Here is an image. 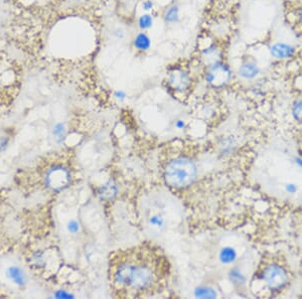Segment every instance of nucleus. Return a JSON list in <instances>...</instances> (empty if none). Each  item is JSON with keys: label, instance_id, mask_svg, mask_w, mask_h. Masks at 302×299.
Returning <instances> with one entry per match:
<instances>
[{"label": "nucleus", "instance_id": "obj_1", "mask_svg": "<svg viewBox=\"0 0 302 299\" xmlns=\"http://www.w3.org/2000/svg\"><path fill=\"white\" fill-rule=\"evenodd\" d=\"M166 261L152 248L140 247L118 254L112 261L111 278L114 288L127 295L155 290L163 281Z\"/></svg>", "mask_w": 302, "mask_h": 299}, {"label": "nucleus", "instance_id": "obj_20", "mask_svg": "<svg viewBox=\"0 0 302 299\" xmlns=\"http://www.w3.org/2000/svg\"><path fill=\"white\" fill-rule=\"evenodd\" d=\"M68 229L71 233H77L79 231V224L76 221H71L68 225Z\"/></svg>", "mask_w": 302, "mask_h": 299}, {"label": "nucleus", "instance_id": "obj_2", "mask_svg": "<svg viewBox=\"0 0 302 299\" xmlns=\"http://www.w3.org/2000/svg\"><path fill=\"white\" fill-rule=\"evenodd\" d=\"M196 177V166L188 158H176L170 161L164 171L165 182L172 187L188 186Z\"/></svg>", "mask_w": 302, "mask_h": 299}, {"label": "nucleus", "instance_id": "obj_7", "mask_svg": "<svg viewBox=\"0 0 302 299\" xmlns=\"http://www.w3.org/2000/svg\"><path fill=\"white\" fill-rule=\"evenodd\" d=\"M269 51L270 56L279 61L293 60L300 52L296 47L285 43H275L270 47Z\"/></svg>", "mask_w": 302, "mask_h": 299}, {"label": "nucleus", "instance_id": "obj_10", "mask_svg": "<svg viewBox=\"0 0 302 299\" xmlns=\"http://www.w3.org/2000/svg\"><path fill=\"white\" fill-rule=\"evenodd\" d=\"M151 41L145 33H139L134 39V47L140 52H146L150 49Z\"/></svg>", "mask_w": 302, "mask_h": 299}, {"label": "nucleus", "instance_id": "obj_4", "mask_svg": "<svg viewBox=\"0 0 302 299\" xmlns=\"http://www.w3.org/2000/svg\"><path fill=\"white\" fill-rule=\"evenodd\" d=\"M232 78V72L226 63H217L208 67L206 74L207 81L216 88L225 86Z\"/></svg>", "mask_w": 302, "mask_h": 299}, {"label": "nucleus", "instance_id": "obj_12", "mask_svg": "<svg viewBox=\"0 0 302 299\" xmlns=\"http://www.w3.org/2000/svg\"><path fill=\"white\" fill-rule=\"evenodd\" d=\"M8 275L14 281V283L18 285H24L26 282L25 274L19 267H11L8 270Z\"/></svg>", "mask_w": 302, "mask_h": 299}, {"label": "nucleus", "instance_id": "obj_9", "mask_svg": "<svg viewBox=\"0 0 302 299\" xmlns=\"http://www.w3.org/2000/svg\"><path fill=\"white\" fill-rule=\"evenodd\" d=\"M260 72L258 65L253 61L245 62L241 65L239 69V75L244 79H253Z\"/></svg>", "mask_w": 302, "mask_h": 299}, {"label": "nucleus", "instance_id": "obj_19", "mask_svg": "<svg viewBox=\"0 0 302 299\" xmlns=\"http://www.w3.org/2000/svg\"><path fill=\"white\" fill-rule=\"evenodd\" d=\"M115 194H116V186L114 184H112L111 182L105 184V186L102 188V195L104 197L110 198Z\"/></svg>", "mask_w": 302, "mask_h": 299}, {"label": "nucleus", "instance_id": "obj_26", "mask_svg": "<svg viewBox=\"0 0 302 299\" xmlns=\"http://www.w3.org/2000/svg\"><path fill=\"white\" fill-rule=\"evenodd\" d=\"M175 126H176L178 129H182V128H184L185 123H184L182 120H178V121L175 122Z\"/></svg>", "mask_w": 302, "mask_h": 299}, {"label": "nucleus", "instance_id": "obj_14", "mask_svg": "<svg viewBox=\"0 0 302 299\" xmlns=\"http://www.w3.org/2000/svg\"><path fill=\"white\" fill-rule=\"evenodd\" d=\"M194 295L198 298H216L217 292L211 287L203 286L194 290Z\"/></svg>", "mask_w": 302, "mask_h": 299}, {"label": "nucleus", "instance_id": "obj_25", "mask_svg": "<svg viewBox=\"0 0 302 299\" xmlns=\"http://www.w3.org/2000/svg\"><path fill=\"white\" fill-rule=\"evenodd\" d=\"M56 296H57L58 298H71V297H72V295H71L70 293H66V292H64V291H59V292L56 294Z\"/></svg>", "mask_w": 302, "mask_h": 299}, {"label": "nucleus", "instance_id": "obj_8", "mask_svg": "<svg viewBox=\"0 0 302 299\" xmlns=\"http://www.w3.org/2000/svg\"><path fill=\"white\" fill-rule=\"evenodd\" d=\"M170 86L173 88V90L181 91L186 89L189 86V77L186 73L184 72H174L170 75L169 80H168Z\"/></svg>", "mask_w": 302, "mask_h": 299}, {"label": "nucleus", "instance_id": "obj_15", "mask_svg": "<svg viewBox=\"0 0 302 299\" xmlns=\"http://www.w3.org/2000/svg\"><path fill=\"white\" fill-rule=\"evenodd\" d=\"M178 13H179V10L176 6H173L171 8H169L165 15H164V20L166 23H169V24H173V23H176L178 22V19H179V16H178Z\"/></svg>", "mask_w": 302, "mask_h": 299}, {"label": "nucleus", "instance_id": "obj_3", "mask_svg": "<svg viewBox=\"0 0 302 299\" xmlns=\"http://www.w3.org/2000/svg\"><path fill=\"white\" fill-rule=\"evenodd\" d=\"M282 8L285 24L302 43V0H282Z\"/></svg>", "mask_w": 302, "mask_h": 299}, {"label": "nucleus", "instance_id": "obj_11", "mask_svg": "<svg viewBox=\"0 0 302 299\" xmlns=\"http://www.w3.org/2000/svg\"><path fill=\"white\" fill-rule=\"evenodd\" d=\"M237 258V253L232 247H225L220 252V260L224 264H231Z\"/></svg>", "mask_w": 302, "mask_h": 299}, {"label": "nucleus", "instance_id": "obj_18", "mask_svg": "<svg viewBox=\"0 0 302 299\" xmlns=\"http://www.w3.org/2000/svg\"><path fill=\"white\" fill-rule=\"evenodd\" d=\"M230 279L235 284H243L246 280L245 276L238 269H233L230 272Z\"/></svg>", "mask_w": 302, "mask_h": 299}, {"label": "nucleus", "instance_id": "obj_17", "mask_svg": "<svg viewBox=\"0 0 302 299\" xmlns=\"http://www.w3.org/2000/svg\"><path fill=\"white\" fill-rule=\"evenodd\" d=\"M293 117L296 121L302 123V98L297 100L292 109Z\"/></svg>", "mask_w": 302, "mask_h": 299}, {"label": "nucleus", "instance_id": "obj_22", "mask_svg": "<svg viewBox=\"0 0 302 299\" xmlns=\"http://www.w3.org/2000/svg\"><path fill=\"white\" fill-rule=\"evenodd\" d=\"M285 190H286L288 193H294V192L297 190V187H296V185L293 184V183H288V184H286V186H285Z\"/></svg>", "mask_w": 302, "mask_h": 299}, {"label": "nucleus", "instance_id": "obj_6", "mask_svg": "<svg viewBox=\"0 0 302 299\" xmlns=\"http://www.w3.org/2000/svg\"><path fill=\"white\" fill-rule=\"evenodd\" d=\"M70 174L68 170L62 166H55L47 174V183L54 189H60L69 182Z\"/></svg>", "mask_w": 302, "mask_h": 299}, {"label": "nucleus", "instance_id": "obj_5", "mask_svg": "<svg viewBox=\"0 0 302 299\" xmlns=\"http://www.w3.org/2000/svg\"><path fill=\"white\" fill-rule=\"evenodd\" d=\"M263 280L271 290H278L287 282V273L279 265H270L263 272Z\"/></svg>", "mask_w": 302, "mask_h": 299}, {"label": "nucleus", "instance_id": "obj_24", "mask_svg": "<svg viewBox=\"0 0 302 299\" xmlns=\"http://www.w3.org/2000/svg\"><path fill=\"white\" fill-rule=\"evenodd\" d=\"M114 96H115L116 99H119V100H124V99L126 98V94H125V92L122 91V90L116 91V92L114 93Z\"/></svg>", "mask_w": 302, "mask_h": 299}, {"label": "nucleus", "instance_id": "obj_27", "mask_svg": "<svg viewBox=\"0 0 302 299\" xmlns=\"http://www.w3.org/2000/svg\"><path fill=\"white\" fill-rule=\"evenodd\" d=\"M295 162H296L298 165H300V166L302 167V159H301V158H297Z\"/></svg>", "mask_w": 302, "mask_h": 299}, {"label": "nucleus", "instance_id": "obj_23", "mask_svg": "<svg viewBox=\"0 0 302 299\" xmlns=\"http://www.w3.org/2000/svg\"><path fill=\"white\" fill-rule=\"evenodd\" d=\"M153 8V3L150 2V0H146V2L143 3V10L148 12V11H151Z\"/></svg>", "mask_w": 302, "mask_h": 299}, {"label": "nucleus", "instance_id": "obj_16", "mask_svg": "<svg viewBox=\"0 0 302 299\" xmlns=\"http://www.w3.org/2000/svg\"><path fill=\"white\" fill-rule=\"evenodd\" d=\"M153 25V19L150 15H143L138 20V26L140 30L146 31L149 30Z\"/></svg>", "mask_w": 302, "mask_h": 299}, {"label": "nucleus", "instance_id": "obj_21", "mask_svg": "<svg viewBox=\"0 0 302 299\" xmlns=\"http://www.w3.org/2000/svg\"><path fill=\"white\" fill-rule=\"evenodd\" d=\"M63 132H64V125L62 123L57 124L55 126V128H54V134L57 135V136H59V135L63 134Z\"/></svg>", "mask_w": 302, "mask_h": 299}, {"label": "nucleus", "instance_id": "obj_13", "mask_svg": "<svg viewBox=\"0 0 302 299\" xmlns=\"http://www.w3.org/2000/svg\"><path fill=\"white\" fill-rule=\"evenodd\" d=\"M148 226L155 233H159L164 227V220L158 215H154L148 219Z\"/></svg>", "mask_w": 302, "mask_h": 299}]
</instances>
